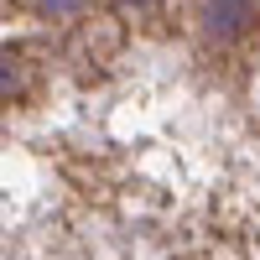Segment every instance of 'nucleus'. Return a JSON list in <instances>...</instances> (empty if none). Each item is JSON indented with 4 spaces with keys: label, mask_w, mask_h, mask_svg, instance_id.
<instances>
[{
    "label": "nucleus",
    "mask_w": 260,
    "mask_h": 260,
    "mask_svg": "<svg viewBox=\"0 0 260 260\" xmlns=\"http://www.w3.org/2000/svg\"><path fill=\"white\" fill-rule=\"evenodd\" d=\"M255 21H260V6H255V0H208V6H203V31L219 37V42L245 37Z\"/></svg>",
    "instance_id": "nucleus-1"
},
{
    "label": "nucleus",
    "mask_w": 260,
    "mask_h": 260,
    "mask_svg": "<svg viewBox=\"0 0 260 260\" xmlns=\"http://www.w3.org/2000/svg\"><path fill=\"white\" fill-rule=\"evenodd\" d=\"M136 6H141V0H136Z\"/></svg>",
    "instance_id": "nucleus-3"
},
{
    "label": "nucleus",
    "mask_w": 260,
    "mask_h": 260,
    "mask_svg": "<svg viewBox=\"0 0 260 260\" xmlns=\"http://www.w3.org/2000/svg\"><path fill=\"white\" fill-rule=\"evenodd\" d=\"M37 11H47V16H78L83 0H37Z\"/></svg>",
    "instance_id": "nucleus-2"
}]
</instances>
